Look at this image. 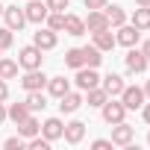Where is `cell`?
Listing matches in <instances>:
<instances>
[{
  "label": "cell",
  "instance_id": "obj_1",
  "mask_svg": "<svg viewBox=\"0 0 150 150\" xmlns=\"http://www.w3.org/2000/svg\"><path fill=\"white\" fill-rule=\"evenodd\" d=\"M41 53H44V50H38L35 44H27V47H21V53H18V65H21L24 71H35V68H41Z\"/></svg>",
  "mask_w": 150,
  "mask_h": 150
},
{
  "label": "cell",
  "instance_id": "obj_2",
  "mask_svg": "<svg viewBox=\"0 0 150 150\" xmlns=\"http://www.w3.org/2000/svg\"><path fill=\"white\" fill-rule=\"evenodd\" d=\"M100 112H103V121H106V124H121V121L127 118V106H124L121 100H115V97H109V100L100 106Z\"/></svg>",
  "mask_w": 150,
  "mask_h": 150
},
{
  "label": "cell",
  "instance_id": "obj_3",
  "mask_svg": "<svg viewBox=\"0 0 150 150\" xmlns=\"http://www.w3.org/2000/svg\"><path fill=\"white\" fill-rule=\"evenodd\" d=\"M118 97H121V103L127 106V112H129V109H141L144 100H147V97H144V88H138V86H124V91H121Z\"/></svg>",
  "mask_w": 150,
  "mask_h": 150
},
{
  "label": "cell",
  "instance_id": "obj_4",
  "mask_svg": "<svg viewBox=\"0 0 150 150\" xmlns=\"http://www.w3.org/2000/svg\"><path fill=\"white\" fill-rule=\"evenodd\" d=\"M80 91H88V88H97L100 86V77H97V68H77V77H74Z\"/></svg>",
  "mask_w": 150,
  "mask_h": 150
},
{
  "label": "cell",
  "instance_id": "obj_5",
  "mask_svg": "<svg viewBox=\"0 0 150 150\" xmlns=\"http://www.w3.org/2000/svg\"><path fill=\"white\" fill-rule=\"evenodd\" d=\"M132 138H135V129L129 127V124H112V144H118V147H129L132 144Z\"/></svg>",
  "mask_w": 150,
  "mask_h": 150
},
{
  "label": "cell",
  "instance_id": "obj_6",
  "mask_svg": "<svg viewBox=\"0 0 150 150\" xmlns=\"http://www.w3.org/2000/svg\"><path fill=\"white\" fill-rule=\"evenodd\" d=\"M115 30H118L115 41H118V44H124V47H135V44H138V38H141V30H135L132 24H121V27H115Z\"/></svg>",
  "mask_w": 150,
  "mask_h": 150
},
{
  "label": "cell",
  "instance_id": "obj_7",
  "mask_svg": "<svg viewBox=\"0 0 150 150\" xmlns=\"http://www.w3.org/2000/svg\"><path fill=\"white\" fill-rule=\"evenodd\" d=\"M124 65H127V71H129V74H144V71H147V56H144L141 50L129 47V53L124 56Z\"/></svg>",
  "mask_w": 150,
  "mask_h": 150
},
{
  "label": "cell",
  "instance_id": "obj_8",
  "mask_svg": "<svg viewBox=\"0 0 150 150\" xmlns=\"http://www.w3.org/2000/svg\"><path fill=\"white\" fill-rule=\"evenodd\" d=\"M21 86H24L27 91H41V88L47 86V77L41 74V68H35V71H27L24 77H21Z\"/></svg>",
  "mask_w": 150,
  "mask_h": 150
},
{
  "label": "cell",
  "instance_id": "obj_9",
  "mask_svg": "<svg viewBox=\"0 0 150 150\" xmlns=\"http://www.w3.org/2000/svg\"><path fill=\"white\" fill-rule=\"evenodd\" d=\"M47 12H50V9H47L44 0H33V3L24 6V15H27V21H33V24H44Z\"/></svg>",
  "mask_w": 150,
  "mask_h": 150
},
{
  "label": "cell",
  "instance_id": "obj_10",
  "mask_svg": "<svg viewBox=\"0 0 150 150\" xmlns=\"http://www.w3.org/2000/svg\"><path fill=\"white\" fill-rule=\"evenodd\" d=\"M33 44H35L38 50H53V47H56V33H53L50 27L41 30V24H38V33H33Z\"/></svg>",
  "mask_w": 150,
  "mask_h": 150
},
{
  "label": "cell",
  "instance_id": "obj_11",
  "mask_svg": "<svg viewBox=\"0 0 150 150\" xmlns=\"http://www.w3.org/2000/svg\"><path fill=\"white\" fill-rule=\"evenodd\" d=\"M62 138H65L68 144H80V141L86 138V124H83V121H71V124H65Z\"/></svg>",
  "mask_w": 150,
  "mask_h": 150
},
{
  "label": "cell",
  "instance_id": "obj_12",
  "mask_svg": "<svg viewBox=\"0 0 150 150\" xmlns=\"http://www.w3.org/2000/svg\"><path fill=\"white\" fill-rule=\"evenodd\" d=\"M83 103H86V100H83V94H77V91H65V94L59 97V109H62V115H74Z\"/></svg>",
  "mask_w": 150,
  "mask_h": 150
},
{
  "label": "cell",
  "instance_id": "obj_13",
  "mask_svg": "<svg viewBox=\"0 0 150 150\" xmlns=\"http://www.w3.org/2000/svg\"><path fill=\"white\" fill-rule=\"evenodd\" d=\"M3 18H6V27H9L12 33L27 24V15H24V9H18V6H3Z\"/></svg>",
  "mask_w": 150,
  "mask_h": 150
},
{
  "label": "cell",
  "instance_id": "obj_14",
  "mask_svg": "<svg viewBox=\"0 0 150 150\" xmlns=\"http://www.w3.org/2000/svg\"><path fill=\"white\" fill-rule=\"evenodd\" d=\"M91 38H94L91 44H94V47H97L100 53H103V50H112V47L118 44V41H115V35H112V27H106V30H97V33H91Z\"/></svg>",
  "mask_w": 150,
  "mask_h": 150
},
{
  "label": "cell",
  "instance_id": "obj_15",
  "mask_svg": "<svg viewBox=\"0 0 150 150\" xmlns=\"http://www.w3.org/2000/svg\"><path fill=\"white\" fill-rule=\"evenodd\" d=\"M109 21H106V12L103 9H88V18H86V30L88 33H97V30H106Z\"/></svg>",
  "mask_w": 150,
  "mask_h": 150
},
{
  "label": "cell",
  "instance_id": "obj_16",
  "mask_svg": "<svg viewBox=\"0 0 150 150\" xmlns=\"http://www.w3.org/2000/svg\"><path fill=\"white\" fill-rule=\"evenodd\" d=\"M100 88L109 94V97H118L124 91V77H118V74H109V77L100 80Z\"/></svg>",
  "mask_w": 150,
  "mask_h": 150
},
{
  "label": "cell",
  "instance_id": "obj_17",
  "mask_svg": "<svg viewBox=\"0 0 150 150\" xmlns=\"http://www.w3.org/2000/svg\"><path fill=\"white\" fill-rule=\"evenodd\" d=\"M62 129H65V124H62L59 118H47V121L41 124V135H44L47 141H56V138H62Z\"/></svg>",
  "mask_w": 150,
  "mask_h": 150
},
{
  "label": "cell",
  "instance_id": "obj_18",
  "mask_svg": "<svg viewBox=\"0 0 150 150\" xmlns=\"http://www.w3.org/2000/svg\"><path fill=\"white\" fill-rule=\"evenodd\" d=\"M129 24H132L135 30H150V6H135Z\"/></svg>",
  "mask_w": 150,
  "mask_h": 150
},
{
  "label": "cell",
  "instance_id": "obj_19",
  "mask_svg": "<svg viewBox=\"0 0 150 150\" xmlns=\"http://www.w3.org/2000/svg\"><path fill=\"white\" fill-rule=\"evenodd\" d=\"M65 33L68 35H86V21L80 15H65Z\"/></svg>",
  "mask_w": 150,
  "mask_h": 150
},
{
  "label": "cell",
  "instance_id": "obj_20",
  "mask_svg": "<svg viewBox=\"0 0 150 150\" xmlns=\"http://www.w3.org/2000/svg\"><path fill=\"white\" fill-rule=\"evenodd\" d=\"M83 50V65L86 68H97L100 62H103V56H100V50L94 47V44H86V47H80Z\"/></svg>",
  "mask_w": 150,
  "mask_h": 150
},
{
  "label": "cell",
  "instance_id": "obj_21",
  "mask_svg": "<svg viewBox=\"0 0 150 150\" xmlns=\"http://www.w3.org/2000/svg\"><path fill=\"white\" fill-rule=\"evenodd\" d=\"M38 132H41V124H38L33 115L18 124V135H24V138H33V135H38Z\"/></svg>",
  "mask_w": 150,
  "mask_h": 150
},
{
  "label": "cell",
  "instance_id": "obj_22",
  "mask_svg": "<svg viewBox=\"0 0 150 150\" xmlns=\"http://www.w3.org/2000/svg\"><path fill=\"white\" fill-rule=\"evenodd\" d=\"M103 12H106L109 27H121V24H127V12H124L121 6H103Z\"/></svg>",
  "mask_w": 150,
  "mask_h": 150
},
{
  "label": "cell",
  "instance_id": "obj_23",
  "mask_svg": "<svg viewBox=\"0 0 150 150\" xmlns=\"http://www.w3.org/2000/svg\"><path fill=\"white\" fill-rule=\"evenodd\" d=\"M30 115H33V112H30V106H27V103H12V106L6 109V118H9V121H15V124H21V121H24V118H30Z\"/></svg>",
  "mask_w": 150,
  "mask_h": 150
},
{
  "label": "cell",
  "instance_id": "obj_24",
  "mask_svg": "<svg viewBox=\"0 0 150 150\" xmlns=\"http://www.w3.org/2000/svg\"><path fill=\"white\" fill-rule=\"evenodd\" d=\"M47 91H50L53 97H62L65 91H71V83H68L65 77H53V80H47Z\"/></svg>",
  "mask_w": 150,
  "mask_h": 150
},
{
  "label": "cell",
  "instance_id": "obj_25",
  "mask_svg": "<svg viewBox=\"0 0 150 150\" xmlns=\"http://www.w3.org/2000/svg\"><path fill=\"white\" fill-rule=\"evenodd\" d=\"M24 103L30 106V112H44V106H47V100H44L41 91H27V100Z\"/></svg>",
  "mask_w": 150,
  "mask_h": 150
},
{
  "label": "cell",
  "instance_id": "obj_26",
  "mask_svg": "<svg viewBox=\"0 0 150 150\" xmlns=\"http://www.w3.org/2000/svg\"><path fill=\"white\" fill-rule=\"evenodd\" d=\"M18 77V62L15 59H0V80H15Z\"/></svg>",
  "mask_w": 150,
  "mask_h": 150
},
{
  "label": "cell",
  "instance_id": "obj_27",
  "mask_svg": "<svg viewBox=\"0 0 150 150\" xmlns=\"http://www.w3.org/2000/svg\"><path fill=\"white\" fill-rule=\"evenodd\" d=\"M86 94H88V97H86V100H88V106H94V109H100V106H103V103L109 100V94H106V91H103L100 86H97V88H88Z\"/></svg>",
  "mask_w": 150,
  "mask_h": 150
},
{
  "label": "cell",
  "instance_id": "obj_28",
  "mask_svg": "<svg viewBox=\"0 0 150 150\" xmlns=\"http://www.w3.org/2000/svg\"><path fill=\"white\" fill-rule=\"evenodd\" d=\"M44 24H47L53 33H62V30H65V12H47Z\"/></svg>",
  "mask_w": 150,
  "mask_h": 150
},
{
  "label": "cell",
  "instance_id": "obj_29",
  "mask_svg": "<svg viewBox=\"0 0 150 150\" xmlns=\"http://www.w3.org/2000/svg\"><path fill=\"white\" fill-rule=\"evenodd\" d=\"M65 65H68V68H83V50H80V47H71V50L65 53Z\"/></svg>",
  "mask_w": 150,
  "mask_h": 150
},
{
  "label": "cell",
  "instance_id": "obj_30",
  "mask_svg": "<svg viewBox=\"0 0 150 150\" xmlns=\"http://www.w3.org/2000/svg\"><path fill=\"white\" fill-rule=\"evenodd\" d=\"M3 147H6V150H24V147H27V138H24V135H12V138L3 141Z\"/></svg>",
  "mask_w": 150,
  "mask_h": 150
},
{
  "label": "cell",
  "instance_id": "obj_31",
  "mask_svg": "<svg viewBox=\"0 0 150 150\" xmlns=\"http://www.w3.org/2000/svg\"><path fill=\"white\" fill-rule=\"evenodd\" d=\"M27 147H30V150H50V141H47L44 135H33V138L27 141Z\"/></svg>",
  "mask_w": 150,
  "mask_h": 150
},
{
  "label": "cell",
  "instance_id": "obj_32",
  "mask_svg": "<svg viewBox=\"0 0 150 150\" xmlns=\"http://www.w3.org/2000/svg\"><path fill=\"white\" fill-rule=\"evenodd\" d=\"M44 3H47V9H50V12H65L71 0H44Z\"/></svg>",
  "mask_w": 150,
  "mask_h": 150
},
{
  "label": "cell",
  "instance_id": "obj_33",
  "mask_svg": "<svg viewBox=\"0 0 150 150\" xmlns=\"http://www.w3.org/2000/svg\"><path fill=\"white\" fill-rule=\"evenodd\" d=\"M0 47H12V30L9 27H0Z\"/></svg>",
  "mask_w": 150,
  "mask_h": 150
},
{
  "label": "cell",
  "instance_id": "obj_34",
  "mask_svg": "<svg viewBox=\"0 0 150 150\" xmlns=\"http://www.w3.org/2000/svg\"><path fill=\"white\" fill-rule=\"evenodd\" d=\"M91 147H94V150H112V141H109V138H97Z\"/></svg>",
  "mask_w": 150,
  "mask_h": 150
},
{
  "label": "cell",
  "instance_id": "obj_35",
  "mask_svg": "<svg viewBox=\"0 0 150 150\" xmlns=\"http://www.w3.org/2000/svg\"><path fill=\"white\" fill-rule=\"evenodd\" d=\"M83 3H86V9H103L109 0H83Z\"/></svg>",
  "mask_w": 150,
  "mask_h": 150
},
{
  "label": "cell",
  "instance_id": "obj_36",
  "mask_svg": "<svg viewBox=\"0 0 150 150\" xmlns=\"http://www.w3.org/2000/svg\"><path fill=\"white\" fill-rule=\"evenodd\" d=\"M6 97H9V86L6 80H0V103H6Z\"/></svg>",
  "mask_w": 150,
  "mask_h": 150
},
{
  "label": "cell",
  "instance_id": "obj_37",
  "mask_svg": "<svg viewBox=\"0 0 150 150\" xmlns=\"http://www.w3.org/2000/svg\"><path fill=\"white\" fill-rule=\"evenodd\" d=\"M141 115H144V121L150 124V103H144V106H141Z\"/></svg>",
  "mask_w": 150,
  "mask_h": 150
},
{
  "label": "cell",
  "instance_id": "obj_38",
  "mask_svg": "<svg viewBox=\"0 0 150 150\" xmlns=\"http://www.w3.org/2000/svg\"><path fill=\"white\" fill-rule=\"evenodd\" d=\"M141 53H144V56H147V62H150V38L144 41V47H141Z\"/></svg>",
  "mask_w": 150,
  "mask_h": 150
},
{
  "label": "cell",
  "instance_id": "obj_39",
  "mask_svg": "<svg viewBox=\"0 0 150 150\" xmlns=\"http://www.w3.org/2000/svg\"><path fill=\"white\" fill-rule=\"evenodd\" d=\"M3 121H6V106L0 103V124H3Z\"/></svg>",
  "mask_w": 150,
  "mask_h": 150
},
{
  "label": "cell",
  "instance_id": "obj_40",
  "mask_svg": "<svg viewBox=\"0 0 150 150\" xmlns=\"http://www.w3.org/2000/svg\"><path fill=\"white\" fill-rule=\"evenodd\" d=\"M135 6H150V0H135Z\"/></svg>",
  "mask_w": 150,
  "mask_h": 150
},
{
  "label": "cell",
  "instance_id": "obj_41",
  "mask_svg": "<svg viewBox=\"0 0 150 150\" xmlns=\"http://www.w3.org/2000/svg\"><path fill=\"white\" fill-rule=\"evenodd\" d=\"M144 97H150V80H147V86H144Z\"/></svg>",
  "mask_w": 150,
  "mask_h": 150
},
{
  "label": "cell",
  "instance_id": "obj_42",
  "mask_svg": "<svg viewBox=\"0 0 150 150\" xmlns=\"http://www.w3.org/2000/svg\"><path fill=\"white\" fill-rule=\"evenodd\" d=\"M0 15H3V3H0Z\"/></svg>",
  "mask_w": 150,
  "mask_h": 150
},
{
  "label": "cell",
  "instance_id": "obj_43",
  "mask_svg": "<svg viewBox=\"0 0 150 150\" xmlns=\"http://www.w3.org/2000/svg\"><path fill=\"white\" fill-rule=\"evenodd\" d=\"M147 144H150V132H147Z\"/></svg>",
  "mask_w": 150,
  "mask_h": 150
},
{
  "label": "cell",
  "instance_id": "obj_44",
  "mask_svg": "<svg viewBox=\"0 0 150 150\" xmlns=\"http://www.w3.org/2000/svg\"><path fill=\"white\" fill-rule=\"evenodd\" d=\"M0 53H3V47H0Z\"/></svg>",
  "mask_w": 150,
  "mask_h": 150
}]
</instances>
